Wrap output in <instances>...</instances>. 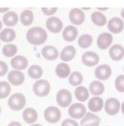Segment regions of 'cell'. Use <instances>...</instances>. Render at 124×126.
Instances as JSON below:
<instances>
[{
    "instance_id": "1",
    "label": "cell",
    "mask_w": 124,
    "mask_h": 126,
    "mask_svg": "<svg viewBox=\"0 0 124 126\" xmlns=\"http://www.w3.org/2000/svg\"><path fill=\"white\" fill-rule=\"evenodd\" d=\"M47 33L40 27H34L29 29L26 34V38L29 44L34 46H40L46 41Z\"/></svg>"
},
{
    "instance_id": "2",
    "label": "cell",
    "mask_w": 124,
    "mask_h": 126,
    "mask_svg": "<svg viewBox=\"0 0 124 126\" xmlns=\"http://www.w3.org/2000/svg\"><path fill=\"white\" fill-rule=\"evenodd\" d=\"M26 99L24 95L20 93L13 94L8 99V106L13 111H20L25 107Z\"/></svg>"
},
{
    "instance_id": "3",
    "label": "cell",
    "mask_w": 124,
    "mask_h": 126,
    "mask_svg": "<svg viewBox=\"0 0 124 126\" xmlns=\"http://www.w3.org/2000/svg\"><path fill=\"white\" fill-rule=\"evenodd\" d=\"M33 90L36 95L43 97L50 94V85L46 80L39 79L34 83Z\"/></svg>"
},
{
    "instance_id": "4",
    "label": "cell",
    "mask_w": 124,
    "mask_h": 126,
    "mask_svg": "<svg viewBox=\"0 0 124 126\" xmlns=\"http://www.w3.org/2000/svg\"><path fill=\"white\" fill-rule=\"evenodd\" d=\"M61 112L58 108L49 106L44 111V117L46 122L50 124L57 123L61 118Z\"/></svg>"
},
{
    "instance_id": "5",
    "label": "cell",
    "mask_w": 124,
    "mask_h": 126,
    "mask_svg": "<svg viewBox=\"0 0 124 126\" xmlns=\"http://www.w3.org/2000/svg\"><path fill=\"white\" fill-rule=\"evenodd\" d=\"M56 101L59 106L66 108L71 104L72 101L71 93L69 90L62 89L59 90L56 95Z\"/></svg>"
},
{
    "instance_id": "6",
    "label": "cell",
    "mask_w": 124,
    "mask_h": 126,
    "mask_svg": "<svg viewBox=\"0 0 124 126\" xmlns=\"http://www.w3.org/2000/svg\"><path fill=\"white\" fill-rule=\"evenodd\" d=\"M87 109L81 103H74L68 110V114L70 117L74 119H80L83 118L86 115Z\"/></svg>"
},
{
    "instance_id": "7",
    "label": "cell",
    "mask_w": 124,
    "mask_h": 126,
    "mask_svg": "<svg viewBox=\"0 0 124 126\" xmlns=\"http://www.w3.org/2000/svg\"><path fill=\"white\" fill-rule=\"evenodd\" d=\"M105 111L108 115L113 116L118 113L120 109V102L116 98L111 97L106 100L104 104Z\"/></svg>"
},
{
    "instance_id": "8",
    "label": "cell",
    "mask_w": 124,
    "mask_h": 126,
    "mask_svg": "<svg viewBox=\"0 0 124 126\" xmlns=\"http://www.w3.org/2000/svg\"><path fill=\"white\" fill-rule=\"evenodd\" d=\"M46 26L48 30L53 33H60L63 28V23L59 18L50 17L46 20Z\"/></svg>"
},
{
    "instance_id": "9",
    "label": "cell",
    "mask_w": 124,
    "mask_h": 126,
    "mask_svg": "<svg viewBox=\"0 0 124 126\" xmlns=\"http://www.w3.org/2000/svg\"><path fill=\"white\" fill-rule=\"evenodd\" d=\"M108 30L114 34L120 33L124 30V22L123 20L118 17L111 19L108 23Z\"/></svg>"
},
{
    "instance_id": "10",
    "label": "cell",
    "mask_w": 124,
    "mask_h": 126,
    "mask_svg": "<svg viewBox=\"0 0 124 126\" xmlns=\"http://www.w3.org/2000/svg\"><path fill=\"white\" fill-rule=\"evenodd\" d=\"M95 76L99 80L105 81L110 78L112 74V70L110 66L103 64L96 67L95 69Z\"/></svg>"
},
{
    "instance_id": "11",
    "label": "cell",
    "mask_w": 124,
    "mask_h": 126,
    "mask_svg": "<svg viewBox=\"0 0 124 126\" xmlns=\"http://www.w3.org/2000/svg\"><path fill=\"white\" fill-rule=\"evenodd\" d=\"M81 61L85 65L89 67H94L99 63L98 54L93 51H87L83 54Z\"/></svg>"
},
{
    "instance_id": "12",
    "label": "cell",
    "mask_w": 124,
    "mask_h": 126,
    "mask_svg": "<svg viewBox=\"0 0 124 126\" xmlns=\"http://www.w3.org/2000/svg\"><path fill=\"white\" fill-rule=\"evenodd\" d=\"M69 20L75 25H81L83 23L85 16L83 12L79 8H73L69 12Z\"/></svg>"
},
{
    "instance_id": "13",
    "label": "cell",
    "mask_w": 124,
    "mask_h": 126,
    "mask_svg": "<svg viewBox=\"0 0 124 126\" xmlns=\"http://www.w3.org/2000/svg\"><path fill=\"white\" fill-rule=\"evenodd\" d=\"M113 37L110 33H101L97 38V44L99 49L105 50L108 49L113 42Z\"/></svg>"
},
{
    "instance_id": "14",
    "label": "cell",
    "mask_w": 124,
    "mask_h": 126,
    "mask_svg": "<svg viewBox=\"0 0 124 126\" xmlns=\"http://www.w3.org/2000/svg\"><path fill=\"white\" fill-rule=\"evenodd\" d=\"M100 122V117L90 112H88L80 122V126H99Z\"/></svg>"
},
{
    "instance_id": "15",
    "label": "cell",
    "mask_w": 124,
    "mask_h": 126,
    "mask_svg": "<svg viewBox=\"0 0 124 126\" xmlns=\"http://www.w3.org/2000/svg\"><path fill=\"white\" fill-rule=\"evenodd\" d=\"M8 80L13 86H20L24 83L25 77L24 74L19 70H11L8 74Z\"/></svg>"
},
{
    "instance_id": "16",
    "label": "cell",
    "mask_w": 124,
    "mask_h": 126,
    "mask_svg": "<svg viewBox=\"0 0 124 126\" xmlns=\"http://www.w3.org/2000/svg\"><path fill=\"white\" fill-rule=\"evenodd\" d=\"M109 55L113 60L120 61L124 57V47L120 44H114L109 50Z\"/></svg>"
},
{
    "instance_id": "17",
    "label": "cell",
    "mask_w": 124,
    "mask_h": 126,
    "mask_svg": "<svg viewBox=\"0 0 124 126\" xmlns=\"http://www.w3.org/2000/svg\"><path fill=\"white\" fill-rule=\"evenodd\" d=\"M41 55L47 60H55L59 56V51L52 46H46L41 49Z\"/></svg>"
},
{
    "instance_id": "18",
    "label": "cell",
    "mask_w": 124,
    "mask_h": 126,
    "mask_svg": "<svg viewBox=\"0 0 124 126\" xmlns=\"http://www.w3.org/2000/svg\"><path fill=\"white\" fill-rule=\"evenodd\" d=\"M78 30L74 26H68L62 32V37L66 42H73L78 37Z\"/></svg>"
},
{
    "instance_id": "19",
    "label": "cell",
    "mask_w": 124,
    "mask_h": 126,
    "mask_svg": "<svg viewBox=\"0 0 124 126\" xmlns=\"http://www.w3.org/2000/svg\"><path fill=\"white\" fill-rule=\"evenodd\" d=\"M11 65L13 69L17 70H24L28 66V61L27 58L23 56H16L11 60Z\"/></svg>"
},
{
    "instance_id": "20",
    "label": "cell",
    "mask_w": 124,
    "mask_h": 126,
    "mask_svg": "<svg viewBox=\"0 0 124 126\" xmlns=\"http://www.w3.org/2000/svg\"><path fill=\"white\" fill-rule=\"evenodd\" d=\"M103 99L99 97H94L91 98L88 103L89 110L94 113L99 112L102 110L103 108Z\"/></svg>"
},
{
    "instance_id": "21",
    "label": "cell",
    "mask_w": 124,
    "mask_h": 126,
    "mask_svg": "<svg viewBox=\"0 0 124 126\" xmlns=\"http://www.w3.org/2000/svg\"><path fill=\"white\" fill-rule=\"evenodd\" d=\"M22 117L26 123L31 124L36 122L38 119V113L34 109L28 108L24 110L22 113Z\"/></svg>"
},
{
    "instance_id": "22",
    "label": "cell",
    "mask_w": 124,
    "mask_h": 126,
    "mask_svg": "<svg viewBox=\"0 0 124 126\" xmlns=\"http://www.w3.org/2000/svg\"><path fill=\"white\" fill-rule=\"evenodd\" d=\"M76 49L72 46H68L64 48L61 51L60 58L64 62H69L75 58L76 55Z\"/></svg>"
},
{
    "instance_id": "23",
    "label": "cell",
    "mask_w": 124,
    "mask_h": 126,
    "mask_svg": "<svg viewBox=\"0 0 124 126\" xmlns=\"http://www.w3.org/2000/svg\"><path fill=\"white\" fill-rule=\"evenodd\" d=\"M71 69L69 66L65 63H60L56 68V73L60 78H66L69 76Z\"/></svg>"
},
{
    "instance_id": "24",
    "label": "cell",
    "mask_w": 124,
    "mask_h": 126,
    "mask_svg": "<svg viewBox=\"0 0 124 126\" xmlns=\"http://www.w3.org/2000/svg\"><path fill=\"white\" fill-rule=\"evenodd\" d=\"M19 21L17 14L15 12H9L3 16V21L4 24L8 26H14Z\"/></svg>"
},
{
    "instance_id": "25",
    "label": "cell",
    "mask_w": 124,
    "mask_h": 126,
    "mask_svg": "<svg viewBox=\"0 0 124 126\" xmlns=\"http://www.w3.org/2000/svg\"><path fill=\"white\" fill-rule=\"evenodd\" d=\"M89 90L93 95H101L104 92V86L101 81H94L89 85Z\"/></svg>"
},
{
    "instance_id": "26",
    "label": "cell",
    "mask_w": 124,
    "mask_h": 126,
    "mask_svg": "<svg viewBox=\"0 0 124 126\" xmlns=\"http://www.w3.org/2000/svg\"><path fill=\"white\" fill-rule=\"evenodd\" d=\"M91 20L95 25L97 26H104L107 22L106 16L99 12H94L91 15Z\"/></svg>"
},
{
    "instance_id": "27",
    "label": "cell",
    "mask_w": 124,
    "mask_h": 126,
    "mask_svg": "<svg viewBox=\"0 0 124 126\" xmlns=\"http://www.w3.org/2000/svg\"><path fill=\"white\" fill-rule=\"evenodd\" d=\"M75 95L76 99L79 102H85L89 97L88 90L85 86H78L75 89Z\"/></svg>"
},
{
    "instance_id": "28",
    "label": "cell",
    "mask_w": 124,
    "mask_h": 126,
    "mask_svg": "<svg viewBox=\"0 0 124 126\" xmlns=\"http://www.w3.org/2000/svg\"><path fill=\"white\" fill-rule=\"evenodd\" d=\"M16 33L12 29L5 28L0 33V39L4 42H10L14 40Z\"/></svg>"
},
{
    "instance_id": "29",
    "label": "cell",
    "mask_w": 124,
    "mask_h": 126,
    "mask_svg": "<svg viewBox=\"0 0 124 126\" xmlns=\"http://www.w3.org/2000/svg\"><path fill=\"white\" fill-rule=\"evenodd\" d=\"M21 22L23 25L29 26L33 23L34 20L33 12L29 10H25L21 13Z\"/></svg>"
},
{
    "instance_id": "30",
    "label": "cell",
    "mask_w": 124,
    "mask_h": 126,
    "mask_svg": "<svg viewBox=\"0 0 124 126\" xmlns=\"http://www.w3.org/2000/svg\"><path fill=\"white\" fill-rule=\"evenodd\" d=\"M29 76L31 78L34 79H37L40 78L42 76L43 74V70L39 65H31L28 69L27 71Z\"/></svg>"
},
{
    "instance_id": "31",
    "label": "cell",
    "mask_w": 124,
    "mask_h": 126,
    "mask_svg": "<svg viewBox=\"0 0 124 126\" xmlns=\"http://www.w3.org/2000/svg\"><path fill=\"white\" fill-rule=\"evenodd\" d=\"M93 42V38L92 36L87 34L81 35L78 40V44L80 47L83 49H87L92 45Z\"/></svg>"
},
{
    "instance_id": "32",
    "label": "cell",
    "mask_w": 124,
    "mask_h": 126,
    "mask_svg": "<svg viewBox=\"0 0 124 126\" xmlns=\"http://www.w3.org/2000/svg\"><path fill=\"white\" fill-rule=\"evenodd\" d=\"M69 84L72 86H78L83 82V76L79 72L75 71L71 73L69 78Z\"/></svg>"
},
{
    "instance_id": "33",
    "label": "cell",
    "mask_w": 124,
    "mask_h": 126,
    "mask_svg": "<svg viewBox=\"0 0 124 126\" xmlns=\"http://www.w3.org/2000/svg\"><path fill=\"white\" fill-rule=\"evenodd\" d=\"M3 54L6 57H12L17 53V47L14 44H6L2 49Z\"/></svg>"
},
{
    "instance_id": "34",
    "label": "cell",
    "mask_w": 124,
    "mask_h": 126,
    "mask_svg": "<svg viewBox=\"0 0 124 126\" xmlns=\"http://www.w3.org/2000/svg\"><path fill=\"white\" fill-rule=\"evenodd\" d=\"M10 92L11 87L7 82H0V99H5L10 94Z\"/></svg>"
},
{
    "instance_id": "35",
    "label": "cell",
    "mask_w": 124,
    "mask_h": 126,
    "mask_svg": "<svg viewBox=\"0 0 124 126\" xmlns=\"http://www.w3.org/2000/svg\"><path fill=\"white\" fill-rule=\"evenodd\" d=\"M115 88L118 92L124 93V75H119L115 79Z\"/></svg>"
},
{
    "instance_id": "36",
    "label": "cell",
    "mask_w": 124,
    "mask_h": 126,
    "mask_svg": "<svg viewBox=\"0 0 124 126\" xmlns=\"http://www.w3.org/2000/svg\"><path fill=\"white\" fill-rule=\"evenodd\" d=\"M57 11V8H41V12L47 16H52Z\"/></svg>"
},
{
    "instance_id": "37",
    "label": "cell",
    "mask_w": 124,
    "mask_h": 126,
    "mask_svg": "<svg viewBox=\"0 0 124 126\" xmlns=\"http://www.w3.org/2000/svg\"><path fill=\"white\" fill-rule=\"evenodd\" d=\"M8 67L5 62L0 61V77L5 76L8 72Z\"/></svg>"
},
{
    "instance_id": "38",
    "label": "cell",
    "mask_w": 124,
    "mask_h": 126,
    "mask_svg": "<svg viewBox=\"0 0 124 126\" xmlns=\"http://www.w3.org/2000/svg\"><path fill=\"white\" fill-rule=\"evenodd\" d=\"M62 126H79L78 122L72 119H66L62 123Z\"/></svg>"
},
{
    "instance_id": "39",
    "label": "cell",
    "mask_w": 124,
    "mask_h": 126,
    "mask_svg": "<svg viewBox=\"0 0 124 126\" xmlns=\"http://www.w3.org/2000/svg\"><path fill=\"white\" fill-rule=\"evenodd\" d=\"M8 126H22V125L19 122H12L11 123H10Z\"/></svg>"
},
{
    "instance_id": "40",
    "label": "cell",
    "mask_w": 124,
    "mask_h": 126,
    "mask_svg": "<svg viewBox=\"0 0 124 126\" xmlns=\"http://www.w3.org/2000/svg\"><path fill=\"white\" fill-rule=\"evenodd\" d=\"M9 8H0V13H4L7 12L9 10Z\"/></svg>"
},
{
    "instance_id": "41",
    "label": "cell",
    "mask_w": 124,
    "mask_h": 126,
    "mask_svg": "<svg viewBox=\"0 0 124 126\" xmlns=\"http://www.w3.org/2000/svg\"><path fill=\"white\" fill-rule=\"evenodd\" d=\"M121 110H122L123 115H124V101L122 102V106H121Z\"/></svg>"
},
{
    "instance_id": "42",
    "label": "cell",
    "mask_w": 124,
    "mask_h": 126,
    "mask_svg": "<svg viewBox=\"0 0 124 126\" xmlns=\"http://www.w3.org/2000/svg\"><path fill=\"white\" fill-rule=\"evenodd\" d=\"M120 15H121V17L124 19V8H123L122 10H121V12H120Z\"/></svg>"
},
{
    "instance_id": "43",
    "label": "cell",
    "mask_w": 124,
    "mask_h": 126,
    "mask_svg": "<svg viewBox=\"0 0 124 126\" xmlns=\"http://www.w3.org/2000/svg\"><path fill=\"white\" fill-rule=\"evenodd\" d=\"M97 9L101 10V11H105L108 9V8H97Z\"/></svg>"
},
{
    "instance_id": "44",
    "label": "cell",
    "mask_w": 124,
    "mask_h": 126,
    "mask_svg": "<svg viewBox=\"0 0 124 126\" xmlns=\"http://www.w3.org/2000/svg\"><path fill=\"white\" fill-rule=\"evenodd\" d=\"M41 126V125H40V124H36L32 125V126Z\"/></svg>"
},
{
    "instance_id": "45",
    "label": "cell",
    "mask_w": 124,
    "mask_h": 126,
    "mask_svg": "<svg viewBox=\"0 0 124 126\" xmlns=\"http://www.w3.org/2000/svg\"><path fill=\"white\" fill-rule=\"evenodd\" d=\"M82 9L85 10H90V8H82Z\"/></svg>"
},
{
    "instance_id": "46",
    "label": "cell",
    "mask_w": 124,
    "mask_h": 126,
    "mask_svg": "<svg viewBox=\"0 0 124 126\" xmlns=\"http://www.w3.org/2000/svg\"><path fill=\"white\" fill-rule=\"evenodd\" d=\"M1 28H2V23H1V22L0 21V30H1Z\"/></svg>"
},
{
    "instance_id": "47",
    "label": "cell",
    "mask_w": 124,
    "mask_h": 126,
    "mask_svg": "<svg viewBox=\"0 0 124 126\" xmlns=\"http://www.w3.org/2000/svg\"><path fill=\"white\" fill-rule=\"evenodd\" d=\"M1 107H0V113H1Z\"/></svg>"
},
{
    "instance_id": "48",
    "label": "cell",
    "mask_w": 124,
    "mask_h": 126,
    "mask_svg": "<svg viewBox=\"0 0 124 126\" xmlns=\"http://www.w3.org/2000/svg\"></svg>"
}]
</instances>
